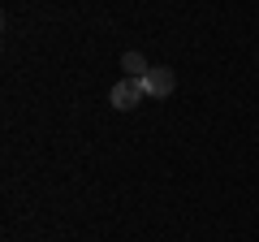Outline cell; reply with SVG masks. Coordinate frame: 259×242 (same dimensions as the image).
Returning a JSON list of instances; mask_svg holds the SVG:
<instances>
[{
    "label": "cell",
    "instance_id": "7a4b0ae2",
    "mask_svg": "<svg viewBox=\"0 0 259 242\" xmlns=\"http://www.w3.org/2000/svg\"><path fill=\"white\" fill-rule=\"evenodd\" d=\"M143 87H147V95L164 100V95H173V87H177V74H173L168 65H151V69H147V78H143Z\"/></svg>",
    "mask_w": 259,
    "mask_h": 242
},
{
    "label": "cell",
    "instance_id": "3957f363",
    "mask_svg": "<svg viewBox=\"0 0 259 242\" xmlns=\"http://www.w3.org/2000/svg\"><path fill=\"white\" fill-rule=\"evenodd\" d=\"M121 69H125V78H147V56H143V52H125V56H121Z\"/></svg>",
    "mask_w": 259,
    "mask_h": 242
},
{
    "label": "cell",
    "instance_id": "6da1fadb",
    "mask_svg": "<svg viewBox=\"0 0 259 242\" xmlns=\"http://www.w3.org/2000/svg\"><path fill=\"white\" fill-rule=\"evenodd\" d=\"M143 95H147L143 78H121V83H117V87L108 91V104H112V108H121V112H130L134 104L143 100Z\"/></svg>",
    "mask_w": 259,
    "mask_h": 242
}]
</instances>
